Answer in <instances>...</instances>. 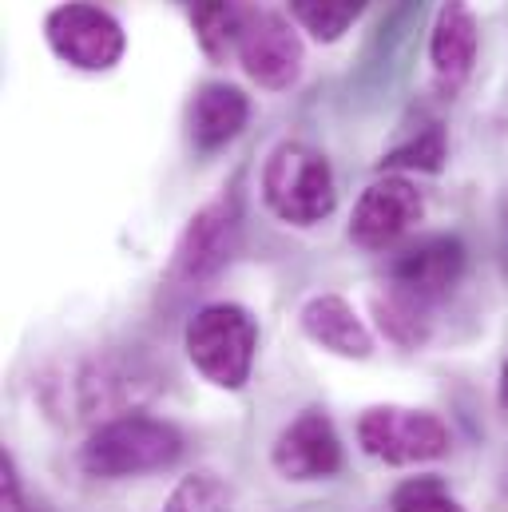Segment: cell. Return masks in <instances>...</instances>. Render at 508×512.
<instances>
[{"instance_id":"1","label":"cell","mask_w":508,"mask_h":512,"mask_svg":"<svg viewBox=\"0 0 508 512\" xmlns=\"http://www.w3.org/2000/svg\"><path fill=\"white\" fill-rule=\"evenodd\" d=\"M183 457V433L147 413H120L100 421L80 445V469L96 481H124L143 473H163Z\"/></svg>"},{"instance_id":"2","label":"cell","mask_w":508,"mask_h":512,"mask_svg":"<svg viewBox=\"0 0 508 512\" xmlns=\"http://www.w3.org/2000/svg\"><path fill=\"white\" fill-rule=\"evenodd\" d=\"M262 203L274 219L290 227H314L330 219L338 207L330 159L298 139L278 143L262 167Z\"/></svg>"},{"instance_id":"3","label":"cell","mask_w":508,"mask_h":512,"mask_svg":"<svg viewBox=\"0 0 508 512\" xmlns=\"http://www.w3.org/2000/svg\"><path fill=\"white\" fill-rule=\"evenodd\" d=\"M183 350L191 366L215 389L239 393L251 382L254 354H258V322L251 318V310L235 302H211L187 322Z\"/></svg>"},{"instance_id":"4","label":"cell","mask_w":508,"mask_h":512,"mask_svg":"<svg viewBox=\"0 0 508 512\" xmlns=\"http://www.w3.org/2000/svg\"><path fill=\"white\" fill-rule=\"evenodd\" d=\"M358 445L385 465H425L453 449V433L429 409L374 405L358 417Z\"/></svg>"},{"instance_id":"5","label":"cell","mask_w":508,"mask_h":512,"mask_svg":"<svg viewBox=\"0 0 508 512\" xmlns=\"http://www.w3.org/2000/svg\"><path fill=\"white\" fill-rule=\"evenodd\" d=\"M239 239H243L239 199L235 195L211 199L183 227V235L175 243V258H171V278L183 286H203V282L219 278L231 266V258L239 255Z\"/></svg>"},{"instance_id":"6","label":"cell","mask_w":508,"mask_h":512,"mask_svg":"<svg viewBox=\"0 0 508 512\" xmlns=\"http://www.w3.org/2000/svg\"><path fill=\"white\" fill-rule=\"evenodd\" d=\"M44 36H48V48L64 64H72L80 72H108V68H116L127 48L120 20L108 8L80 4V0L52 8L48 20H44Z\"/></svg>"},{"instance_id":"7","label":"cell","mask_w":508,"mask_h":512,"mask_svg":"<svg viewBox=\"0 0 508 512\" xmlns=\"http://www.w3.org/2000/svg\"><path fill=\"white\" fill-rule=\"evenodd\" d=\"M465 274V243L457 235H429L389 258L385 290L437 310Z\"/></svg>"},{"instance_id":"8","label":"cell","mask_w":508,"mask_h":512,"mask_svg":"<svg viewBox=\"0 0 508 512\" xmlns=\"http://www.w3.org/2000/svg\"><path fill=\"white\" fill-rule=\"evenodd\" d=\"M425 219V195L409 175H385L370 183L350 215V239L362 251H389L397 239H405Z\"/></svg>"},{"instance_id":"9","label":"cell","mask_w":508,"mask_h":512,"mask_svg":"<svg viewBox=\"0 0 508 512\" xmlns=\"http://www.w3.org/2000/svg\"><path fill=\"white\" fill-rule=\"evenodd\" d=\"M270 465L282 481H330L342 473V437L326 409H302L270 445Z\"/></svg>"},{"instance_id":"10","label":"cell","mask_w":508,"mask_h":512,"mask_svg":"<svg viewBox=\"0 0 508 512\" xmlns=\"http://www.w3.org/2000/svg\"><path fill=\"white\" fill-rule=\"evenodd\" d=\"M235 52L243 72L266 92H286L302 76V40L278 12H247Z\"/></svg>"},{"instance_id":"11","label":"cell","mask_w":508,"mask_h":512,"mask_svg":"<svg viewBox=\"0 0 508 512\" xmlns=\"http://www.w3.org/2000/svg\"><path fill=\"white\" fill-rule=\"evenodd\" d=\"M477 40H481V28H477L473 8L465 0H445L437 8L433 36H429V64H433V84L441 96H457L461 84L469 80L473 60H477Z\"/></svg>"},{"instance_id":"12","label":"cell","mask_w":508,"mask_h":512,"mask_svg":"<svg viewBox=\"0 0 508 512\" xmlns=\"http://www.w3.org/2000/svg\"><path fill=\"white\" fill-rule=\"evenodd\" d=\"M298 326H302V334H306L314 346H322V350H330V354H338V358L362 362V358L374 354V334H370V326H366V322L358 318V310H354L346 298H338V294H314V298L298 310Z\"/></svg>"},{"instance_id":"13","label":"cell","mask_w":508,"mask_h":512,"mask_svg":"<svg viewBox=\"0 0 508 512\" xmlns=\"http://www.w3.org/2000/svg\"><path fill=\"white\" fill-rule=\"evenodd\" d=\"M247 120H251V100L235 84H203L191 100L187 131L199 151H219L243 135Z\"/></svg>"},{"instance_id":"14","label":"cell","mask_w":508,"mask_h":512,"mask_svg":"<svg viewBox=\"0 0 508 512\" xmlns=\"http://www.w3.org/2000/svg\"><path fill=\"white\" fill-rule=\"evenodd\" d=\"M374 318H378L381 334L393 346H405V350L425 346L429 334H433V310H425V306H417V302H409V298H401L385 286L374 294Z\"/></svg>"},{"instance_id":"15","label":"cell","mask_w":508,"mask_h":512,"mask_svg":"<svg viewBox=\"0 0 508 512\" xmlns=\"http://www.w3.org/2000/svg\"><path fill=\"white\" fill-rule=\"evenodd\" d=\"M370 0H290L294 20L322 44L338 40L342 32H350V24L366 12Z\"/></svg>"},{"instance_id":"16","label":"cell","mask_w":508,"mask_h":512,"mask_svg":"<svg viewBox=\"0 0 508 512\" xmlns=\"http://www.w3.org/2000/svg\"><path fill=\"white\" fill-rule=\"evenodd\" d=\"M191 16H195V36H199L203 52L219 60V56H227L231 44H239V28H243L247 12H239L235 0H199L191 8Z\"/></svg>"},{"instance_id":"17","label":"cell","mask_w":508,"mask_h":512,"mask_svg":"<svg viewBox=\"0 0 508 512\" xmlns=\"http://www.w3.org/2000/svg\"><path fill=\"white\" fill-rule=\"evenodd\" d=\"M389 512H469V509L449 493L445 477L421 473V477H405L389 493Z\"/></svg>"},{"instance_id":"18","label":"cell","mask_w":508,"mask_h":512,"mask_svg":"<svg viewBox=\"0 0 508 512\" xmlns=\"http://www.w3.org/2000/svg\"><path fill=\"white\" fill-rule=\"evenodd\" d=\"M163 512H235V505L231 489L215 473H191L171 489Z\"/></svg>"},{"instance_id":"19","label":"cell","mask_w":508,"mask_h":512,"mask_svg":"<svg viewBox=\"0 0 508 512\" xmlns=\"http://www.w3.org/2000/svg\"><path fill=\"white\" fill-rule=\"evenodd\" d=\"M445 159H449L445 131L429 128V131H421L417 139L393 147L389 155H381V171H441Z\"/></svg>"},{"instance_id":"20","label":"cell","mask_w":508,"mask_h":512,"mask_svg":"<svg viewBox=\"0 0 508 512\" xmlns=\"http://www.w3.org/2000/svg\"><path fill=\"white\" fill-rule=\"evenodd\" d=\"M0 512H28V497H24L16 461L4 449H0Z\"/></svg>"},{"instance_id":"21","label":"cell","mask_w":508,"mask_h":512,"mask_svg":"<svg viewBox=\"0 0 508 512\" xmlns=\"http://www.w3.org/2000/svg\"><path fill=\"white\" fill-rule=\"evenodd\" d=\"M497 397H501V409L508 413V358H505V366H501V385H497Z\"/></svg>"},{"instance_id":"22","label":"cell","mask_w":508,"mask_h":512,"mask_svg":"<svg viewBox=\"0 0 508 512\" xmlns=\"http://www.w3.org/2000/svg\"><path fill=\"white\" fill-rule=\"evenodd\" d=\"M183 4H191V8H195V4H199V0H183Z\"/></svg>"}]
</instances>
